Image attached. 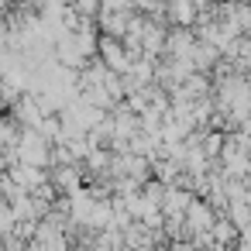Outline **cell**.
Here are the masks:
<instances>
[{
    "label": "cell",
    "mask_w": 251,
    "mask_h": 251,
    "mask_svg": "<svg viewBox=\"0 0 251 251\" xmlns=\"http://www.w3.org/2000/svg\"><path fill=\"white\" fill-rule=\"evenodd\" d=\"M213 220H217L213 206H210L206 200L193 196V200H189V206H186V213H182V227H186V237L193 241V237H200V234H210Z\"/></svg>",
    "instance_id": "1"
}]
</instances>
